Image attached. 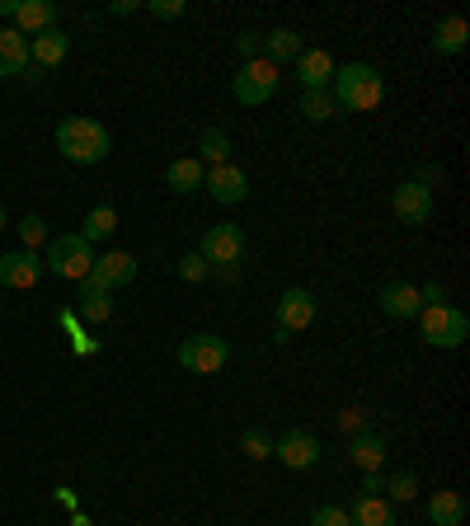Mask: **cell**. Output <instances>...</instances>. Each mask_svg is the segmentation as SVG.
Returning a JSON list of instances; mask_svg holds the SVG:
<instances>
[{"instance_id":"3957f363","label":"cell","mask_w":470,"mask_h":526,"mask_svg":"<svg viewBox=\"0 0 470 526\" xmlns=\"http://www.w3.org/2000/svg\"><path fill=\"white\" fill-rule=\"evenodd\" d=\"M419 339L428 343V348H461V343L470 339V320H466V310H456V306H423L419 315Z\"/></svg>"},{"instance_id":"44dd1931","label":"cell","mask_w":470,"mask_h":526,"mask_svg":"<svg viewBox=\"0 0 470 526\" xmlns=\"http://www.w3.org/2000/svg\"><path fill=\"white\" fill-rule=\"evenodd\" d=\"M348 456H353V465H358L362 475H372V470H381V465H386V456H391V451H386V437H381V433H358V437H353V451H348Z\"/></svg>"},{"instance_id":"8d00e7d4","label":"cell","mask_w":470,"mask_h":526,"mask_svg":"<svg viewBox=\"0 0 470 526\" xmlns=\"http://www.w3.org/2000/svg\"><path fill=\"white\" fill-rule=\"evenodd\" d=\"M109 15H113V19H123V15H137V0H113V5H109Z\"/></svg>"},{"instance_id":"4fadbf2b","label":"cell","mask_w":470,"mask_h":526,"mask_svg":"<svg viewBox=\"0 0 470 526\" xmlns=\"http://www.w3.org/2000/svg\"><path fill=\"white\" fill-rule=\"evenodd\" d=\"M315 325V296L306 287H287L278 296V329L297 334V329H311Z\"/></svg>"},{"instance_id":"5b68a950","label":"cell","mask_w":470,"mask_h":526,"mask_svg":"<svg viewBox=\"0 0 470 526\" xmlns=\"http://www.w3.org/2000/svg\"><path fill=\"white\" fill-rule=\"evenodd\" d=\"M231 94H235V104H245V109L268 104V99L278 94V66L264 62V57L240 62V71H235V80H231Z\"/></svg>"},{"instance_id":"8992f818","label":"cell","mask_w":470,"mask_h":526,"mask_svg":"<svg viewBox=\"0 0 470 526\" xmlns=\"http://www.w3.org/2000/svg\"><path fill=\"white\" fill-rule=\"evenodd\" d=\"M226 357H231V343L221 334H188L179 343V367L193 376H217L226 367Z\"/></svg>"},{"instance_id":"836d02e7","label":"cell","mask_w":470,"mask_h":526,"mask_svg":"<svg viewBox=\"0 0 470 526\" xmlns=\"http://www.w3.org/2000/svg\"><path fill=\"white\" fill-rule=\"evenodd\" d=\"M311 526H353V522H348V512H344V508L325 503V508H315V512H311Z\"/></svg>"},{"instance_id":"484cf974","label":"cell","mask_w":470,"mask_h":526,"mask_svg":"<svg viewBox=\"0 0 470 526\" xmlns=\"http://www.w3.org/2000/svg\"><path fill=\"white\" fill-rule=\"evenodd\" d=\"M80 315L90 320V325H104L113 315V292H104V287H94L90 278L80 282Z\"/></svg>"},{"instance_id":"d4e9b609","label":"cell","mask_w":470,"mask_h":526,"mask_svg":"<svg viewBox=\"0 0 470 526\" xmlns=\"http://www.w3.org/2000/svg\"><path fill=\"white\" fill-rule=\"evenodd\" d=\"M113 231H118V212L104 202V207H90V212H85V221H80L76 235L85 240V245H99V240H109Z\"/></svg>"},{"instance_id":"ba28073f","label":"cell","mask_w":470,"mask_h":526,"mask_svg":"<svg viewBox=\"0 0 470 526\" xmlns=\"http://www.w3.org/2000/svg\"><path fill=\"white\" fill-rule=\"evenodd\" d=\"M43 254L38 249H10V254H0V287H15V292H29L38 287L43 278Z\"/></svg>"},{"instance_id":"4dcf8cb0","label":"cell","mask_w":470,"mask_h":526,"mask_svg":"<svg viewBox=\"0 0 470 526\" xmlns=\"http://www.w3.org/2000/svg\"><path fill=\"white\" fill-rule=\"evenodd\" d=\"M386 494H391V503H409V498L419 494V480H414L409 470H400V475H391V480H386Z\"/></svg>"},{"instance_id":"f1b7e54d","label":"cell","mask_w":470,"mask_h":526,"mask_svg":"<svg viewBox=\"0 0 470 526\" xmlns=\"http://www.w3.org/2000/svg\"><path fill=\"white\" fill-rule=\"evenodd\" d=\"M15 231H19V240H24V249H38V245H47V240H52V231H47V221L38 217V212H29V217L19 221Z\"/></svg>"},{"instance_id":"52a82bcc","label":"cell","mask_w":470,"mask_h":526,"mask_svg":"<svg viewBox=\"0 0 470 526\" xmlns=\"http://www.w3.org/2000/svg\"><path fill=\"white\" fill-rule=\"evenodd\" d=\"M198 254L207 259V268H212V263H217V268H231V263H240V254H245V231H240V226H231V221L207 226Z\"/></svg>"},{"instance_id":"5bb4252c","label":"cell","mask_w":470,"mask_h":526,"mask_svg":"<svg viewBox=\"0 0 470 526\" xmlns=\"http://www.w3.org/2000/svg\"><path fill=\"white\" fill-rule=\"evenodd\" d=\"M297 80H301V90H329L334 85V57H329L325 47H306L297 57Z\"/></svg>"},{"instance_id":"9a60e30c","label":"cell","mask_w":470,"mask_h":526,"mask_svg":"<svg viewBox=\"0 0 470 526\" xmlns=\"http://www.w3.org/2000/svg\"><path fill=\"white\" fill-rule=\"evenodd\" d=\"M376 306L386 310L391 320H414L423 310V301H419V287H409V282H386L381 292H376Z\"/></svg>"},{"instance_id":"cb8c5ba5","label":"cell","mask_w":470,"mask_h":526,"mask_svg":"<svg viewBox=\"0 0 470 526\" xmlns=\"http://www.w3.org/2000/svg\"><path fill=\"white\" fill-rule=\"evenodd\" d=\"M203 174H207L203 160H198V155H184V160H174L170 170H165V184L184 198V193H193V188H203Z\"/></svg>"},{"instance_id":"30bf717a","label":"cell","mask_w":470,"mask_h":526,"mask_svg":"<svg viewBox=\"0 0 470 526\" xmlns=\"http://www.w3.org/2000/svg\"><path fill=\"white\" fill-rule=\"evenodd\" d=\"M273 456H278L287 470H311L320 461V437L306 433V428H292V433H282L273 442Z\"/></svg>"},{"instance_id":"ab89813d","label":"cell","mask_w":470,"mask_h":526,"mask_svg":"<svg viewBox=\"0 0 470 526\" xmlns=\"http://www.w3.org/2000/svg\"><path fill=\"white\" fill-rule=\"evenodd\" d=\"M0 231H5V202H0Z\"/></svg>"},{"instance_id":"9c48e42d","label":"cell","mask_w":470,"mask_h":526,"mask_svg":"<svg viewBox=\"0 0 470 526\" xmlns=\"http://www.w3.org/2000/svg\"><path fill=\"white\" fill-rule=\"evenodd\" d=\"M132 278H137V259H132V254H123V249H104V254H94V268H90L94 287L118 292V287H127Z\"/></svg>"},{"instance_id":"f546056e","label":"cell","mask_w":470,"mask_h":526,"mask_svg":"<svg viewBox=\"0 0 470 526\" xmlns=\"http://www.w3.org/2000/svg\"><path fill=\"white\" fill-rule=\"evenodd\" d=\"M240 447H245V456H250V461H268V456H273V437H268L264 428H245Z\"/></svg>"},{"instance_id":"2e32d148","label":"cell","mask_w":470,"mask_h":526,"mask_svg":"<svg viewBox=\"0 0 470 526\" xmlns=\"http://www.w3.org/2000/svg\"><path fill=\"white\" fill-rule=\"evenodd\" d=\"M15 24L24 38H38V33L57 29V5H52V0H19Z\"/></svg>"},{"instance_id":"ffe728a7","label":"cell","mask_w":470,"mask_h":526,"mask_svg":"<svg viewBox=\"0 0 470 526\" xmlns=\"http://www.w3.org/2000/svg\"><path fill=\"white\" fill-rule=\"evenodd\" d=\"M428 522H433V526H461V522H466V494H456V489H438V494L428 498Z\"/></svg>"},{"instance_id":"d6a6232c","label":"cell","mask_w":470,"mask_h":526,"mask_svg":"<svg viewBox=\"0 0 470 526\" xmlns=\"http://www.w3.org/2000/svg\"><path fill=\"white\" fill-rule=\"evenodd\" d=\"M235 52H240V57H245V62H254V57H264V33H240V38H235Z\"/></svg>"},{"instance_id":"d6986e66","label":"cell","mask_w":470,"mask_h":526,"mask_svg":"<svg viewBox=\"0 0 470 526\" xmlns=\"http://www.w3.org/2000/svg\"><path fill=\"white\" fill-rule=\"evenodd\" d=\"M470 43V24L461 15H447L438 19V29H433V52H442V57H461Z\"/></svg>"},{"instance_id":"603a6c76","label":"cell","mask_w":470,"mask_h":526,"mask_svg":"<svg viewBox=\"0 0 470 526\" xmlns=\"http://www.w3.org/2000/svg\"><path fill=\"white\" fill-rule=\"evenodd\" d=\"M353 526H395V508L381 494H358L353 512H348Z\"/></svg>"},{"instance_id":"ac0fdd59","label":"cell","mask_w":470,"mask_h":526,"mask_svg":"<svg viewBox=\"0 0 470 526\" xmlns=\"http://www.w3.org/2000/svg\"><path fill=\"white\" fill-rule=\"evenodd\" d=\"M29 71V38L19 29H0V76H24Z\"/></svg>"},{"instance_id":"74e56055","label":"cell","mask_w":470,"mask_h":526,"mask_svg":"<svg viewBox=\"0 0 470 526\" xmlns=\"http://www.w3.org/2000/svg\"><path fill=\"white\" fill-rule=\"evenodd\" d=\"M419 184H423V188L442 184V170H438V165H423V170H419Z\"/></svg>"},{"instance_id":"8fae6325","label":"cell","mask_w":470,"mask_h":526,"mask_svg":"<svg viewBox=\"0 0 470 526\" xmlns=\"http://www.w3.org/2000/svg\"><path fill=\"white\" fill-rule=\"evenodd\" d=\"M391 207L405 226H423V221H433V188H423L419 179H405V184L395 188Z\"/></svg>"},{"instance_id":"7402d4cb","label":"cell","mask_w":470,"mask_h":526,"mask_svg":"<svg viewBox=\"0 0 470 526\" xmlns=\"http://www.w3.org/2000/svg\"><path fill=\"white\" fill-rule=\"evenodd\" d=\"M301 52H306V43H301L297 29H273V33H264V62H273V66L297 62Z\"/></svg>"},{"instance_id":"4316f807","label":"cell","mask_w":470,"mask_h":526,"mask_svg":"<svg viewBox=\"0 0 470 526\" xmlns=\"http://www.w3.org/2000/svg\"><path fill=\"white\" fill-rule=\"evenodd\" d=\"M301 118H311V123H329V118H339V104H334V94L329 90H301Z\"/></svg>"},{"instance_id":"e0dca14e","label":"cell","mask_w":470,"mask_h":526,"mask_svg":"<svg viewBox=\"0 0 470 526\" xmlns=\"http://www.w3.org/2000/svg\"><path fill=\"white\" fill-rule=\"evenodd\" d=\"M66 52H71V38H66L62 29H47V33H38V38H29V62H38L43 71L62 66Z\"/></svg>"},{"instance_id":"1f68e13d","label":"cell","mask_w":470,"mask_h":526,"mask_svg":"<svg viewBox=\"0 0 470 526\" xmlns=\"http://www.w3.org/2000/svg\"><path fill=\"white\" fill-rule=\"evenodd\" d=\"M207 273H212V268H207L203 254H184V259H179V278L184 282H203Z\"/></svg>"},{"instance_id":"277c9868","label":"cell","mask_w":470,"mask_h":526,"mask_svg":"<svg viewBox=\"0 0 470 526\" xmlns=\"http://www.w3.org/2000/svg\"><path fill=\"white\" fill-rule=\"evenodd\" d=\"M43 268L57 273V278H71V282H85L94 268V245H85L80 235H52L43 245Z\"/></svg>"},{"instance_id":"7a4b0ae2","label":"cell","mask_w":470,"mask_h":526,"mask_svg":"<svg viewBox=\"0 0 470 526\" xmlns=\"http://www.w3.org/2000/svg\"><path fill=\"white\" fill-rule=\"evenodd\" d=\"M109 146H113V137L99 118L76 113V118H62V123H57V151H62L71 165H99V160L109 155Z\"/></svg>"},{"instance_id":"6da1fadb","label":"cell","mask_w":470,"mask_h":526,"mask_svg":"<svg viewBox=\"0 0 470 526\" xmlns=\"http://www.w3.org/2000/svg\"><path fill=\"white\" fill-rule=\"evenodd\" d=\"M334 104L348 113H372L381 99H386V80L381 71L367 62H348V66H334Z\"/></svg>"},{"instance_id":"e575fe53","label":"cell","mask_w":470,"mask_h":526,"mask_svg":"<svg viewBox=\"0 0 470 526\" xmlns=\"http://www.w3.org/2000/svg\"><path fill=\"white\" fill-rule=\"evenodd\" d=\"M146 10H151V15L156 19H184V0H151V5H146Z\"/></svg>"},{"instance_id":"83f0119b","label":"cell","mask_w":470,"mask_h":526,"mask_svg":"<svg viewBox=\"0 0 470 526\" xmlns=\"http://www.w3.org/2000/svg\"><path fill=\"white\" fill-rule=\"evenodd\" d=\"M198 160H207V165H226V160H231V137H226L221 127H203V137H198Z\"/></svg>"},{"instance_id":"7c38bea8","label":"cell","mask_w":470,"mask_h":526,"mask_svg":"<svg viewBox=\"0 0 470 526\" xmlns=\"http://www.w3.org/2000/svg\"><path fill=\"white\" fill-rule=\"evenodd\" d=\"M203 188L217 202H226V207H231V202H245V193H250V174L226 160V165H212V170L203 174Z\"/></svg>"},{"instance_id":"d590c367","label":"cell","mask_w":470,"mask_h":526,"mask_svg":"<svg viewBox=\"0 0 470 526\" xmlns=\"http://www.w3.org/2000/svg\"><path fill=\"white\" fill-rule=\"evenodd\" d=\"M386 489V480H381V470H372V475H362V494H381Z\"/></svg>"},{"instance_id":"f35d334b","label":"cell","mask_w":470,"mask_h":526,"mask_svg":"<svg viewBox=\"0 0 470 526\" xmlns=\"http://www.w3.org/2000/svg\"><path fill=\"white\" fill-rule=\"evenodd\" d=\"M15 10H19V0H0V15H10V19H15Z\"/></svg>"}]
</instances>
